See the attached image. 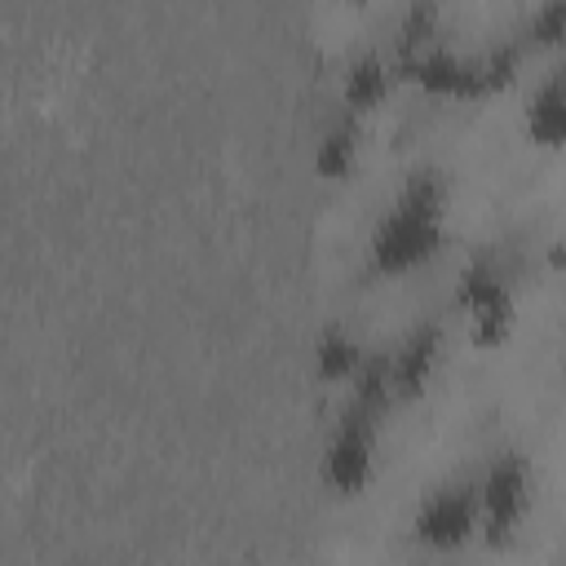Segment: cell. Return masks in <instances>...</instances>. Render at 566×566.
Returning <instances> with one entry per match:
<instances>
[{"label":"cell","mask_w":566,"mask_h":566,"mask_svg":"<svg viewBox=\"0 0 566 566\" xmlns=\"http://www.w3.org/2000/svg\"><path fill=\"white\" fill-rule=\"evenodd\" d=\"M478 526V491L464 482H447L424 495L416 509V539L429 548H460Z\"/></svg>","instance_id":"cell-5"},{"label":"cell","mask_w":566,"mask_h":566,"mask_svg":"<svg viewBox=\"0 0 566 566\" xmlns=\"http://www.w3.org/2000/svg\"><path fill=\"white\" fill-rule=\"evenodd\" d=\"M526 504H531V482H526V464L517 455H500L486 478H482V491H478V517H482V531L491 544H504L513 539V531L522 526L526 517Z\"/></svg>","instance_id":"cell-4"},{"label":"cell","mask_w":566,"mask_h":566,"mask_svg":"<svg viewBox=\"0 0 566 566\" xmlns=\"http://www.w3.org/2000/svg\"><path fill=\"white\" fill-rule=\"evenodd\" d=\"M438 354H442V332H438V323H424V327H416L411 336H407V345L394 354V363H389V389H394V398H416L424 385H429V376H433V367H438Z\"/></svg>","instance_id":"cell-7"},{"label":"cell","mask_w":566,"mask_h":566,"mask_svg":"<svg viewBox=\"0 0 566 566\" xmlns=\"http://www.w3.org/2000/svg\"><path fill=\"white\" fill-rule=\"evenodd\" d=\"M376 411H367L363 402L349 398L336 433H332V447H327V482L340 491V495H358L371 478V460H376Z\"/></svg>","instance_id":"cell-2"},{"label":"cell","mask_w":566,"mask_h":566,"mask_svg":"<svg viewBox=\"0 0 566 566\" xmlns=\"http://www.w3.org/2000/svg\"><path fill=\"white\" fill-rule=\"evenodd\" d=\"M531 35H535L539 44H557V40H566V0H548V4H539L535 18H531Z\"/></svg>","instance_id":"cell-13"},{"label":"cell","mask_w":566,"mask_h":566,"mask_svg":"<svg viewBox=\"0 0 566 566\" xmlns=\"http://www.w3.org/2000/svg\"><path fill=\"white\" fill-rule=\"evenodd\" d=\"M402 66H407L411 80H416L420 88H429V93H442V97L482 93V88H478V57H469V53H460V49H451V44L429 40L424 49L407 53Z\"/></svg>","instance_id":"cell-6"},{"label":"cell","mask_w":566,"mask_h":566,"mask_svg":"<svg viewBox=\"0 0 566 566\" xmlns=\"http://www.w3.org/2000/svg\"><path fill=\"white\" fill-rule=\"evenodd\" d=\"M358 142H363V133H358V119L354 115H345V119H336L327 133H323V142H318V150H314V168L323 172V177H345L349 168H354V159H358Z\"/></svg>","instance_id":"cell-10"},{"label":"cell","mask_w":566,"mask_h":566,"mask_svg":"<svg viewBox=\"0 0 566 566\" xmlns=\"http://www.w3.org/2000/svg\"><path fill=\"white\" fill-rule=\"evenodd\" d=\"M526 137L539 146H566V71H553L535 84L526 102Z\"/></svg>","instance_id":"cell-8"},{"label":"cell","mask_w":566,"mask_h":566,"mask_svg":"<svg viewBox=\"0 0 566 566\" xmlns=\"http://www.w3.org/2000/svg\"><path fill=\"white\" fill-rule=\"evenodd\" d=\"M455 301L469 314V332L478 345H500L513 332V292L486 261H473L460 274Z\"/></svg>","instance_id":"cell-3"},{"label":"cell","mask_w":566,"mask_h":566,"mask_svg":"<svg viewBox=\"0 0 566 566\" xmlns=\"http://www.w3.org/2000/svg\"><path fill=\"white\" fill-rule=\"evenodd\" d=\"M314 367H318L323 380H358V371H363L367 363H363V349H358V340H354L349 332L327 327V332L318 336Z\"/></svg>","instance_id":"cell-11"},{"label":"cell","mask_w":566,"mask_h":566,"mask_svg":"<svg viewBox=\"0 0 566 566\" xmlns=\"http://www.w3.org/2000/svg\"><path fill=\"white\" fill-rule=\"evenodd\" d=\"M517 75V44H491L486 53H478V88H504Z\"/></svg>","instance_id":"cell-12"},{"label":"cell","mask_w":566,"mask_h":566,"mask_svg":"<svg viewBox=\"0 0 566 566\" xmlns=\"http://www.w3.org/2000/svg\"><path fill=\"white\" fill-rule=\"evenodd\" d=\"M389 84H394V66L376 49H367V53L349 57L345 80H340V93H345V106L349 111H371L376 102H385Z\"/></svg>","instance_id":"cell-9"},{"label":"cell","mask_w":566,"mask_h":566,"mask_svg":"<svg viewBox=\"0 0 566 566\" xmlns=\"http://www.w3.org/2000/svg\"><path fill=\"white\" fill-rule=\"evenodd\" d=\"M438 248H442V186L433 172H420L402 190L394 212L376 226L371 261L385 274H402V270H416L420 261H429Z\"/></svg>","instance_id":"cell-1"}]
</instances>
